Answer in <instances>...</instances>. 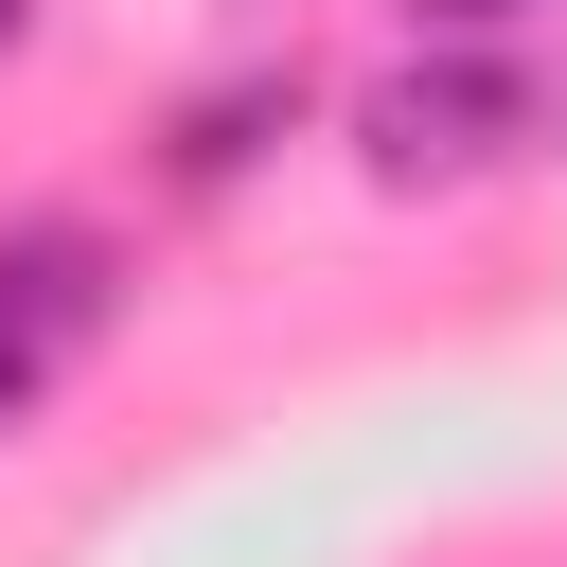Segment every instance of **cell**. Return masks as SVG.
I'll use <instances>...</instances> for the list:
<instances>
[{
  "instance_id": "obj_1",
  "label": "cell",
  "mask_w": 567,
  "mask_h": 567,
  "mask_svg": "<svg viewBox=\"0 0 567 567\" xmlns=\"http://www.w3.org/2000/svg\"><path fill=\"white\" fill-rule=\"evenodd\" d=\"M549 142V71L514 35H408L372 89H354V159L372 195H478Z\"/></svg>"
},
{
  "instance_id": "obj_2",
  "label": "cell",
  "mask_w": 567,
  "mask_h": 567,
  "mask_svg": "<svg viewBox=\"0 0 567 567\" xmlns=\"http://www.w3.org/2000/svg\"><path fill=\"white\" fill-rule=\"evenodd\" d=\"M124 337V230L106 213H0V354L35 390H71Z\"/></svg>"
},
{
  "instance_id": "obj_3",
  "label": "cell",
  "mask_w": 567,
  "mask_h": 567,
  "mask_svg": "<svg viewBox=\"0 0 567 567\" xmlns=\"http://www.w3.org/2000/svg\"><path fill=\"white\" fill-rule=\"evenodd\" d=\"M284 124H301V53H248V71L177 89V106H159V195H230V177H266Z\"/></svg>"
},
{
  "instance_id": "obj_4",
  "label": "cell",
  "mask_w": 567,
  "mask_h": 567,
  "mask_svg": "<svg viewBox=\"0 0 567 567\" xmlns=\"http://www.w3.org/2000/svg\"><path fill=\"white\" fill-rule=\"evenodd\" d=\"M514 18H549V0H408V35H514Z\"/></svg>"
},
{
  "instance_id": "obj_5",
  "label": "cell",
  "mask_w": 567,
  "mask_h": 567,
  "mask_svg": "<svg viewBox=\"0 0 567 567\" xmlns=\"http://www.w3.org/2000/svg\"><path fill=\"white\" fill-rule=\"evenodd\" d=\"M35 408H53V390H35V372H18V354H0V425H35Z\"/></svg>"
},
{
  "instance_id": "obj_6",
  "label": "cell",
  "mask_w": 567,
  "mask_h": 567,
  "mask_svg": "<svg viewBox=\"0 0 567 567\" xmlns=\"http://www.w3.org/2000/svg\"><path fill=\"white\" fill-rule=\"evenodd\" d=\"M18 35H35V0H0V53H18Z\"/></svg>"
}]
</instances>
